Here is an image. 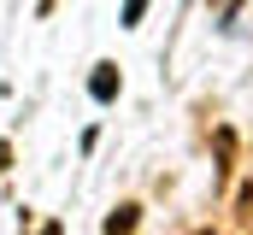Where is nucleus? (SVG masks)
Returning a JSON list of instances; mask_svg holds the SVG:
<instances>
[{
	"label": "nucleus",
	"mask_w": 253,
	"mask_h": 235,
	"mask_svg": "<svg viewBox=\"0 0 253 235\" xmlns=\"http://www.w3.org/2000/svg\"><path fill=\"white\" fill-rule=\"evenodd\" d=\"M118 88H124V82H118V65H94V77H88V94L106 106V100H118Z\"/></svg>",
	"instance_id": "1"
},
{
	"label": "nucleus",
	"mask_w": 253,
	"mask_h": 235,
	"mask_svg": "<svg viewBox=\"0 0 253 235\" xmlns=\"http://www.w3.org/2000/svg\"><path fill=\"white\" fill-rule=\"evenodd\" d=\"M135 230V206H118L112 218H106V235H129Z\"/></svg>",
	"instance_id": "2"
},
{
	"label": "nucleus",
	"mask_w": 253,
	"mask_h": 235,
	"mask_svg": "<svg viewBox=\"0 0 253 235\" xmlns=\"http://www.w3.org/2000/svg\"><path fill=\"white\" fill-rule=\"evenodd\" d=\"M141 12H147V0H124V30H135V24H141Z\"/></svg>",
	"instance_id": "3"
},
{
	"label": "nucleus",
	"mask_w": 253,
	"mask_h": 235,
	"mask_svg": "<svg viewBox=\"0 0 253 235\" xmlns=\"http://www.w3.org/2000/svg\"><path fill=\"white\" fill-rule=\"evenodd\" d=\"M42 12H53V0H42Z\"/></svg>",
	"instance_id": "4"
}]
</instances>
